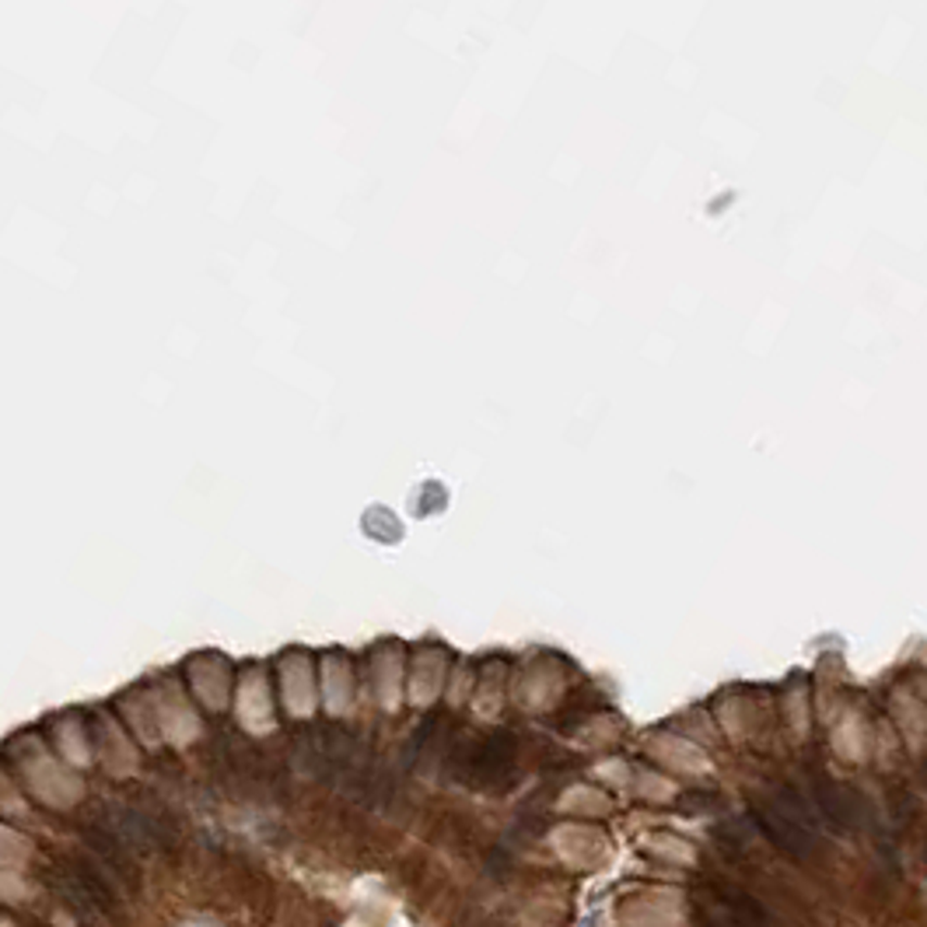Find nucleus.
I'll use <instances>...</instances> for the list:
<instances>
[{
    "instance_id": "f257e3e1",
    "label": "nucleus",
    "mask_w": 927,
    "mask_h": 927,
    "mask_svg": "<svg viewBox=\"0 0 927 927\" xmlns=\"http://www.w3.org/2000/svg\"><path fill=\"white\" fill-rule=\"evenodd\" d=\"M554 847H557V854L563 858V864H571V868H592V864H599V858L606 854L602 833L577 829V826L557 829L554 833Z\"/></svg>"
},
{
    "instance_id": "f03ea898",
    "label": "nucleus",
    "mask_w": 927,
    "mask_h": 927,
    "mask_svg": "<svg viewBox=\"0 0 927 927\" xmlns=\"http://www.w3.org/2000/svg\"><path fill=\"white\" fill-rule=\"evenodd\" d=\"M623 924L626 927H683L680 917V903H665V900H637L623 910Z\"/></svg>"
},
{
    "instance_id": "7ed1b4c3",
    "label": "nucleus",
    "mask_w": 927,
    "mask_h": 927,
    "mask_svg": "<svg viewBox=\"0 0 927 927\" xmlns=\"http://www.w3.org/2000/svg\"><path fill=\"white\" fill-rule=\"evenodd\" d=\"M648 847L658 858H669L675 864H694V851H689V847L683 840H675V837H655Z\"/></svg>"
}]
</instances>
